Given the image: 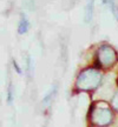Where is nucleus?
I'll return each mask as SVG.
<instances>
[{"instance_id":"obj_3","label":"nucleus","mask_w":118,"mask_h":127,"mask_svg":"<svg viewBox=\"0 0 118 127\" xmlns=\"http://www.w3.org/2000/svg\"><path fill=\"white\" fill-rule=\"evenodd\" d=\"M97 59H98V63L100 64V66H103V67H111L117 61V53H116V51L111 46L103 45L98 50Z\"/></svg>"},{"instance_id":"obj_4","label":"nucleus","mask_w":118,"mask_h":127,"mask_svg":"<svg viewBox=\"0 0 118 127\" xmlns=\"http://www.w3.org/2000/svg\"><path fill=\"white\" fill-rule=\"evenodd\" d=\"M28 28H30V23H28L26 15H21V19H20V21H19L18 32L20 34H24V33H26V32L28 31Z\"/></svg>"},{"instance_id":"obj_1","label":"nucleus","mask_w":118,"mask_h":127,"mask_svg":"<svg viewBox=\"0 0 118 127\" xmlns=\"http://www.w3.org/2000/svg\"><path fill=\"white\" fill-rule=\"evenodd\" d=\"M102 81V73L96 68H87L77 78L76 87L79 91H92L99 86Z\"/></svg>"},{"instance_id":"obj_2","label":"nucleus","mask_w":118,"mask_h":127,"mask_svg":"<svg viewBox=\"0 0 118 127\" xmlns=\"http://www.w3.org/2000/svg\"><path fill=\"white\" fill-rule=\"evenodd\" d=\"M90 119L92 124L97 126H108L112 123L114 114L111 109L106 106H99V105H93L91 108Z\"/></svg>"},{"instance_id":"obj_5","label":"nucleus","mask_w":118,"mask_h":127,"mask_svg":"<svg viewBox=\"0 0 118 127\" xmlns=\"http://www.w3.org/2000/svg\"><path fill=\"white\" fill-rule=\"evenodd\" d=\"M112 106H114V108L118 112V92L115 94L114 98H112Z\"/></svg>"}]
</instances>
